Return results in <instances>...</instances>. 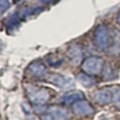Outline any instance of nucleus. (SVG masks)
<instances>
[{
	"mask_svg": "<svg viewBox=\"0 0 120 120\" xmlns=\"http://www.w3.org/2000/svg\"><path fill=\"white\" fill-rule=\"evenodd\" d=\"M7 26H8V31H10V30H13V29H17L19 26V17L16 13L12 15L11 17L8 18Z\"/></svg>",
	"mask_w": 120,
	"mask_h": 120,
	"instance_id": "obj_12",
	"label": "nucleus"
},
{
	"mask_svg": "<svg viewBox=\"0 0 120 120\" xmlns=\"http://www.w3.org/2000/svg\"><path fill=\"white\" fill-rule=\"evenodd\" d=\"M72 111L76 115L79 116H90L95 113L94 107L85 100H79L72 105Z\"/></svg>",
	"mask_w": 120,
	"mask_h": 120,
	"instance_id": "obj_6",
	"label": "nucleus"
},
{
	"mask_svg": "<svg viewBox=\"0 0 120 120\" xmlns=\"http://www.w3.org/2000/svg\"><path fill=\"white\" fill-rule=\"evenodd\" d=\"M113 101L116 106V108L120 109V88L116 90V93H114V96H113Z\"/></svg>",
	"mask_w": 120,
	"mask_h": 120,
	"instance_id": "obj_15",
	"label": "nucleus"
},
{
	"mask_svg": "<svg viewBox=\"0 0 120 120\" xmlns=\"http://www.w3.org/2000/svg\"><path fill=\"white\" fill-rule=\"evenodd\" d=\"M68 113L64 108L58 106H51L46 109V113H42V120H67Z\"/></svg>",
	"mask_w": 120,
	"mask_h": 120,
	"instance_id": "obj_5",
	"label": "nucleus"
},
{
	"mask_svg": "<svg viewBox=\"0 0 120 120\" xmlns=\"http://www.w3.org/2000/svg\"><path fill=\"white\" fill-rule=\"evenodd\" d=\"M46 79L56 86H59L60 89H64V90H68V89H72L75 86V81L70 77L63 76L60 73H51V75H47Z\"/></svg>",
	"mask_w": 120,
	"mask_h": 120,
	"instance_id": "obj_4",
	"label": "nucleus"
},
{
	"mask_svg": "<svg viewBox=\"0 0 120 120\" xmlns=\"http://www.w3.org/2000/svg\"><path fill=\"white\" fill-rule=\"evenodd\" d=\"M48 60V64L51 65V66H53V67H56V66H60L63 63H64V59L63 58H59V59H55V60H53V58L51 56L49 59H47Z\"/></svg>",
	"mask_w": 120,
	"mask_h": 120,
	"instance_id": "obj_13",
	"label": "nucleus"
},
{
	"mask_svg": "<svg viewBox=\"0 0 120 120\" xmlns=\"http://www.w3.org/2000/svg\"><path fill=\"white\" fill-rule=\"evenodd\" d=\"M116 23L120 25V11L118 12V15H116Z\"/></svg>",
	"mask_w": 120,
	"mask_h": 120,
	"instance_id": "obj_17",
	"label": "nucleus"
},
{
	"mask_svg": "<svg viewBox=\"0 0 120 120\" xmlns=\"http://www.w3.org/2000/svg\"><path fill=\"white\" fill-rule=\"evenodd\" d=\"M29 72L35 77L43 78L47 76V67L42 63H33L29 66Z\"/></svg>",
	"mask_w": 120,
	"mask_h": 120,
	"instance_id": "obj_9",
	"label": "nucleus"
},
{
	"mask_svg": "<svg viewBox=\"0 0 120 120\" xmlns=\"http://www.w3.org/2000/svg\"><path fill=\"white\" fill-rule=\"evenodd\" d=\"M84 95L81 91H70L66 93L63 97H61V102H64L65 105H73L75 102L79 101V100H83Z\"/></svg>",
	"mask_w": 120,
	"mask_h": 120,
	"instance_id": "obj_10",
	"label": "nucleus"
},
{
	"mask_svg": "<svg viewBox=\"0 0 120 120\" xmlns=\"http://www.w3.org/2000/svg\"><path fill=\"white\" fill-rule=\"evenodd\" d=\"M94 98H95V101L100 105H107V103H111L112 102V100H113V95L111 93V90L109 89H100L97 90V91L95 93L94 95Z\"/></svg>",
	"mask_w": 120,
	"mask_h": 120,
	"instance_id": "obj_8",
	"label": "nucleus"
},
{
	"mask_svg": "<svg viewBox=\"0 0 120 120\" xmlns=\"http://www.w3.org/2000/svg\"><path fill=\"white\" fill-rule=\"evenodd\" d=\"M83 49L79 45H71L67 49V56L73 65H79L83 61Z\"/></svg>",
	"mask_w": 120,
	"mask_h": 120,
	"instance_id": "obj_7",
	"label": "nucleus"
},
{
	"mask_svg": "<svg viewBox=\"0 0 120 120\" xmlns=\"http://www.w3.org/2000/svg\"><path fill=\"white\" fill-rule=\"evenodd\" d=\"M41 1H43L45 4H54L56 0H41Z\"/></svg>",
	"mask_w": 120,
	"mask_h": 120,
	"instance_id": "obj_16",
	"label": "nucleus"
},
{
	"mask_svg": "<svg viewBox=\"0 0 120 120\" xmlns=\"http://www.w3.org/2000/svg\"><path fill=\"white\" fill-rule=\"evenodd\" d=\"M95 43L101 51H106V49H108L109 46H111V34H109V30L106 25L100 24L96 28Z\"/></svg>",
	"mask_w": 120,
	"mask_h": 120,
	"instance_id": "obj_3",
	"label": "nucleus"
},
{
	"mask_svg": "<svg viewBox=\"0 0 120 120\" xmlns=\"http://www.w3.org/2000/svg\"><path fill=\"white\" fill-rule=\"evenodd\" d=\"M77 79L79 81V83H81L82 85L86 86V88H91L95 85V79L91 77V75H88V73H81L78 75Z\"/></svg>",
	"mask_w": 120,
	"mask_h": 120,
	"instance_id": "obj_11",
	"label": "nucleus"
},
{
	"mask_svg": "<svg viewBox=\"0 0 120 120\" xmlns=\"http://www.w3.org/2000/svg\"><path fill=\"white\" fill-rule=\"evenodd\" d=\"M103 65H105L103 59L98 58V56H89L83 61L82 70L88 75L96 76V75H100L102 72Z\"/></svg>",
	"mask_w": 120,
	"mask_h": 120,
	"instance_id": "obj_2",
	"label": "nucleus"
},
{
	"mask_svg": "<svg viewBox=\"0 0 120 120\" xmlns=\"http://www.w3.org/2000/svg\"><path fill=\"white\" fill-rule=\"evenodd\" d=\"M26 95L29 100L35 106H46V103L51 98V93L46 88L35 86V85H25Z\"/></svg>",
	"mask_w": 120,
	"mask_h": 120,
	"instance_id": "obj_1",
	"label": "nucleus"
},
{
	"mask_svg": "<svg viewBox=\"0 0 120 120\" xmlns=\"http://www.w3.org/2000/svg\"><path fill=\"white\" fill-rule=\"evenodd\" d=\"M10 7V0H0V12L5 13V11Z\"/></svg>",
	"mask_w": 120,
	"mask_h": 120,
	"instance_id": "obj_14",
	"label": "nucleus"
}]
</instances>
